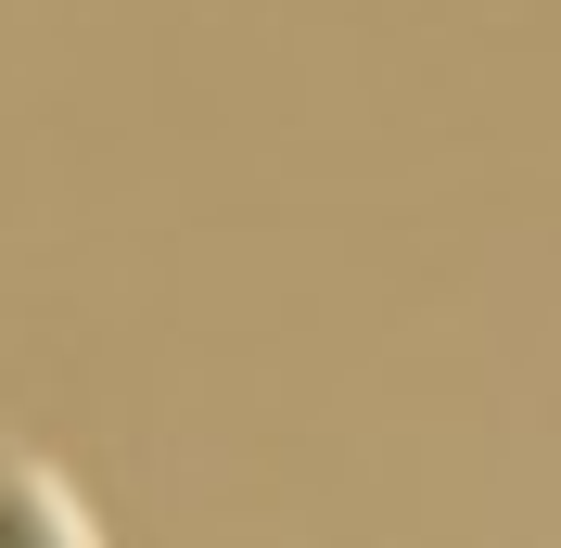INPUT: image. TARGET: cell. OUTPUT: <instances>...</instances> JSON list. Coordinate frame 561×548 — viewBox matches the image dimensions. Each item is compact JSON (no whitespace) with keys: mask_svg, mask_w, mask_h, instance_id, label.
Masks as SVG:
<instances>
[{"mask_svg":"<svg viewBox=\"0 0 561 548\" xmlns=\"http://www.w3.org/2000/svg\"><path fill=\"white\" fill-rule=\"evenodd\" d=\"M0 548H103V523H90V498H77L51 459H0Z\"/></svg>","mask_w":561,"mask_h":548,"instance_id":"cell-1","label":"cell"}]
</instances>
